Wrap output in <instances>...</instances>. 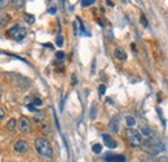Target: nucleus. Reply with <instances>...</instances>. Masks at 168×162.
Here are the masks:
<instances>
[{"label":"nucleus","mask_w":168,"mask_h":162,"mask_svg":"<svg viewBox=\"0 0 168 162\" xmlns=\"http://www.w3.org/2000/svg\"><path fill=\"white\" fill-rule=\"evenodd\" d=\"M35 149H36V152L39 153L40 156L43 157H52L53 155V149H52V145L47 139L44 137H38L36 140H35Z\"/></svg>","instance_id":"f257e3e1"},{"label":"nucleus","mask_w":168,"mask_h":162,"mask_svg":"<svg viewBox=\"0 0 168 162\" xmlns=\"http://www.w3.org/2000/svg\"><path fill=\"white\" fill-rule=\"evenodd\" d=\"M142 148L145 149L146 152H149L150 155H157V153L164 151V145H163L162 143H159V141L151 139V137H147V139H145L141 143Z\"/></svg>","instance_id":"f03ea898"},{"label":"nucleus","mask_w":168,"mask_h":162,"mask_svg":"<svg viewBox=\"0 0 168 162\" xmlns=\"http://www.w3.org/2000/svg\"><path fill=\"white\" fill-rule=\"evenodd\" d=\"M126 136H127V140L132 147H138L141 145L142 143V135L141 132L137 131L135 128H127L126 130Z\"/></svg>","instance_id":"7ed1b4c3"},{"label":"nucleus","mask_w":168,"mask_h":162,"mask_svg":"<svg viewBox=\"0 0 168 162\" xmlns=\"http://www.w3.org/2000/svg\"><path fill=\"white\" fill-rule=\"evenodd\" d=\"M8 34H10L12 37L16 39V40H22V39L26 37L27 30L25 29V27H21V26H18V25H16V26L12 27V29H9Z\"/></svg>","instance_id":"20e7f679"},{"label":"nucleus","mask_w":168,"mask_h":162,"mask_svg":"<svg viewBox=\"0 0 168 162\" xmlns=\"http://www.w3.org/2000/svg\"><path fill=\"white\" fill-rule=\"evenodd\" d=\"M18 128L19 131L26 134V132H30L31 131V123H30V119L27 117H22L18 122Z\"/></svg>","instance_id":"39448f33"},{"label":"nucleus","mask_w":168,"mask_h":162,"mask_svg":"<svg viewBox=\"0 0 168 162\" xmlns=\"http://www.w3.org/2000/svg\"><path fill=\"white\" fill-rule=\"evenodd\" d=\"M104 160L106 162H126V157L122 155H111V153H107V155L104 156Z\"/></svg>","instance_id":"423d86ee"},{"label":"nucleus","mask_w":168,"mask_h":162,"mask_svg":"<svg viewBox=\"0 0 168 162\" xmlns=\"http://www.w3.org/2000/svg\"><path fill=\"white\" fill-rule=\"evenodd\" d=\"M16 79H17L18 82L16 83V87H17L18 90H27L30 87V81L29 79H26V78H23V77H16Z\"/></svg>","instance_id":"0eeeda50"},{"label":"nucleus","mask_w":168,"mask_h":162,"mask_svg":"<svg viewBox=\"0 0 168 162\" xmlns=\"http://www.w3.org/2000/svg\"><path fill=\"white\" fill-rule=\"evenodd\" d=\"M119 127H120V119H119V117H114L110 122H109V130H110L112 134L119 132Z\"/></svg>","instance_id":"6e6552de"},{"label":"nucleus","mask_w":168,"mask_h":162,"mask_svg":"<svg viewBox=\"0 0 168 162\" xmlns=\"http://www.w3.org/2000/svg\"><path fill=\"white\" fill-rule=\"evenodd\" d=\"M27 149H29V143L25 140H18V141H16V144H14V151L17 152V153H23V152H26Z\"/></svg>","instance_id":"1a4fd4ad"},{"label":"nucleus","mask_w":168,"mask_h":162,"mask_svg":"<svg viewBox=\"0 0 168 162\" xmlns=\"http://www.w3.org/2000/svg\"><path fill=\"white\" fill-rule=\"evenodd\" d=\"M102 139H104V143H105V145H106L107 148H111V149H114V148H116V141L112 139V137L110 136V135H107V134H104L102 135Z\"/></svg>","instance_id":"9d476101"},{"label":"nucleus","mask_w":168,"mask_h":162,"mask_svg":"<svg viewBox=\"0 0 168 162\" xmlns=\"http://www.w3.org/2000/svg\"><path fill=\"white\" fill-rule=\"evenodd\" d=\"M114 54H115V57L118 58V60H120V61H126V60H127V53L124 52V49L120 48V47L115 48Z\"/></svg>","instance_id":"9b49d317"},{"label":"nucleus","mask_w":168,"mask_h":162,"mask_svg":"<svg viewBox=\"0 0 168 162\" xmlns=\"http://www.w3.org/2000/svg\"><path fill=\"white\" fill-rule=\"evenodd\" d=\"M10 19V17L5 13H0V27H3L4 25H7L8 21Z\"/></svg>","instance_id":"f8f14e48"},{"label":"nucleus","mask_w":168,"mask_h":162,"mask_svg":"<svg viewBox=\"0 0 168 162\" xmlns=\"http://www.w3.org/2000/svg\"><path fill=\"white\" fill-rule=\"evenodd\" d=\"M16 126H17V122H16L14 118H12V119H9L7 123V130L8 131H13V130L16 128Z\"/></svg>","instance_id":"ddd939ff"},{"label":"nucleus","mask_w":168,"mask_h":162,"mask_svg":"<svg viewBox=\"0 0 168 162\" xmlns=\"http://www.w3.org/2000/svg\"><path fill=\"white\" fill-rule=\"evenodd\" d=\"M43 119H44V113L43 112H36V114H35V117H34L35 123H40Z\"/></svg>","instance_id":"4468645a"},{"label":"nucleus","mask_w":168,"mask_h":162,"mask_svg":"<svg viewBox=\"0 0 168 162\" xmlns=\"http://www.w3.org/2000/svg\"><path fill=\"white\" fill-rule=\"evenodd\" d=\"M25 21H26V23H30V25H33V23L35 22V17H34L33 14L26 13V14H25Z\"/></svg>","instance_id":"2eb2a0df"},{"label":"nucleus","mask_w":168,"mask_h":162,"mask_svg":"<svg viewBox=\"0 0 168 162\" xmlns=\"http://www.w3.org/2000/svg\"><path fill=\"white\" fill-rule=\"evenodd\" d=\"M126 121H127V125L130 126V128H132V127H133V126L136 125V119H135L133 117H127Z\"/></svg>","instance_id":"dca6fc26"},{"label":"nucleus","mask_w":168,"mask_h":162,"mask_svg":"<svg viewBox=\"0 0 168 162\" xmlns=\"http://www.w3.org/2000/svg\"><path fill=\"white\" fill-rule=\"evenodd\" d=\"M92 151H93V153L98 155V153H101V151H102V145H101V144H95L92 147Z\"/></svg>","instance_id":"f3484780"},{"label":"nucleus","mask_w":168,"mask_h":162,"mask_svg":"<svg viewBox=\"0 0 168 162\" xmlns=\"http://www.w3.org/2000/svg\"><path fill=\"white\" fill-rule=\"evenodd\" d=\"M41 132L44 134V135H48V134H50V126L49 125H43L41 126Z\"/></svg>","instance_id":"a211bd4d"},{"label":"nucleus","mask_w":168,"mask_h":162,"mask_svg":"<svg viewBox=\"0 0 168 162\" xmlns=\"http://www.w3.org/2000/svg\"><path fill=\"white\" fill-rule=\"evenodd\" d=\"M12 3V5H13L14 8H19V7H22L23 5V0H13V1H10Z\"/></svg>","instance_id":"6ab92c4d"},{"label":"nucleus","mask_w":168,"mask_h":162,"mask_svg":"<svg viewBox=\"0 0 168 162\" xmlns=\"http://www.w3.org/2000/svg\"><path fill=\"white\" fill-rule=\"evenodd\" d=\"M141 131L144 135H146V136H150L151 135V130L147 127V126H142V128H141Z\"/></svg>","instance_id":"aec40b11"},{"label":"nucleus","mask_w":168,"mask_h":162,"mask_svg":"<svg viewBox=\"0 0 168 162\" xmlns=\"http://www.w3.org/2000/svg\"><path fill=\"white\" fill-rule=\"evenodd\" d=\"M56 44L58 47H62L64 46V38H62V35H57V38H56Z\"/></svg>","instance_id":"412c9836"},{"label":"nucleus","mask_w":168,"mask_h":162,"mask_svg":"<svg viewBox=\"0 0 168 162\" xmlns=\"http://www.w3.org/2000/svg\"><path fill=\"white\" fill-rule=\"evenodd\" d=\"M95 3V0H81V7H89Z\"/></svg>","instance_id":"4be33fe9"},{"label":"nucleus","mask_w":168,"mask_h":162,"mask_svg":"<svg viewBox=\"0 0 168 162\" xmlns=\"http://www.w3.org/2000/svg\"><path fill=\"white\" fill-rule=\"evenodd\" d=\"M96 116H97V113H96V104H93L92 109H91V118H92V119H95Z\"/></svg>","instance_id":"5701e85b"},{"label":"nucleus","mask_w":168,"mask_h":162,"mask_svg":"<svg viewBox=\"0 0 168 162\" xmlns=\"http://www.w3.org/2000/svg\"><path fill=\"white\" fill-rule=\"evenodd\" d=\"M105 91H106V86H105V84H101V86H100V88H98L100 96H102V95L105 93Z\"/></svg>","instance_id":"b1692460"},{"label":"nucleus","mask_w":168,"mask_h":162,"mask_svg":"<svg viewBox=\"0 0 168 162\" xmlns=\"http://www.w3.org/2000/svg\"><path fill=\"white\" fill-rule=\"evenodd\" d=\"M56 57L58 58V60H64V58H65V53L62 52V51H60V52L56 53Z\"/></svg>","instance_id":"393cba45"},{"label":"nucleus","mask_w":168,"mask_h":162,"mask_svg":"<svg viewBox=\"0 0 168 162\" xmlns=\"http://www.w3.org/2000/svg\"><path fill=\"white\" fill-rule=\"evenodd\" d=\"M27 109H29L30 112H35V113L38 112V109L34 106V104H27Z\"/></svg>","instance_id":"a878e982"},{"label":"nucleus","mask_w":168,"mask_h":162,"mask_svg":"<svg viewBox=\"0 0 168 162\" xmlns=\"http://www.w3.org/2000/svg\"><path fill=\"white\" fill-rule=\"evenodd\" d=\"M41 105V99H39V97H36L34 100V106H40Z\"/></svg>","instance_id":"bb28decb"},{"label":"nucleus","mask_w":168,"mask_h":162,"mask_svg":"<svg viewBox=\"0 0 168 162\" xmlns=\"http://www.w3.org/2000/svg\"><path fill=\"white\" fill-rule=\"evenodd\" d=\"M4 117H5V110H4L3 108H0V121H3Z\"/></svg>","instance_id":"cd10ccee"},{"label":"nucleus","mask_w":168,"mask_h":162,"mask_svg":"<svg viewBox=\"0 0 168 162\" xmlns=\"http://www.w3.org/2000/svg\"><path fill=\"white\" fill-rule=\"evenodd\" d=\"M73 27H74V35H78V23L74 22L73 23Z\"/></svg>","instance_id":"c85d7f7f"},{"label":"nucleus","mask_w":168,"mask_h":162,"mask_svg":"<svg viewBox=\"0 0 168 162\" xmlns=\"http://www.w3.org/2000/svg\"><path fill=\"white\" fill-rule=\"evenodd\" d=\"M141 22H142V25L144 26H147V19H146V17H145V16H142V17H141Z\"/></svg>","instance_id":"c756f323"},{"label":"nucleus","mask_w":168,"mask_h":162,"mask_svg":"<svg viewBox=\"0 0 168 162\" xmlns=\"http://www.w3.org/2000/svg\"><path fill=\"white\" fill-rule=\"evenodd\" d=\"M9 3V1H7V0H0V8H4V7H7V4Z\"/></svg>","instance_id":"7c9ffc66"},{"label":"nucleus","mask_w":168,"mask_h":162,"mask_svg":"<svg viewBox=\"0 0 168 162\" xmlns=\"http://www.w3.org/2000/svg\"><path fill=\"white\" fill-rule=\"evenodd\" d=\"M76 83H78V81H76V75H75V74H74V75H73V84L75 86Z\"/></svg>","instance_id":"2f4dec72"},{"label":"nucleus","mask_w":168,"mask_h":162,"mask_svg":"<svg viewBox=\"0 0 168 162\" xmlns=\"http://www.w3.org/2000/svg\"><path fill=\"white\" fill-rule=\"evenodd\" d=\"M49 13H50V14H54V13H56V8H50V9H49Z\"/></svg>","instance_id":"473e14b6"},{"label":"nucleus","mask_w":168,"mask_h":162,"mask_svg":"<svg viewBox=\"0 0 168 162\" xmlns=\"http://www.w3.org/2000/svg\"><path fill=\"white\" fill-rule=\"evenodd\" d=\"M106 3H107V5H110V7L114 5V3H112V1H106Z\"/></svg>","instance_id":"72a5a7b5"},{"label":"nucleus","mask_w":168,"mask_h":162,"mask_svg":"<svg viewBox=\"0 0 168 162\" xmlns=\"http://www.w3.org/2000/svg\"><path fill=\"white\" fill-rule=\"evenodd\" d=\"M1 93H3V91H1V87H0V96H1Z\"/></svg>","instance_id":"f704fd0d"}]
</instances>
